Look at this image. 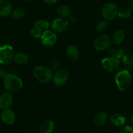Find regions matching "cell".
<instances>
[{"mask_svg":"<svg viewBox=\"0 0 133 133\" xmlns=\"http://www.w3.org/2000/svg\"><path fill=\"white\" fill-rule=\"evenodd\" d=\"M132 75L128 70L118 71L115 75V83L117 88L121 91H125L130 87L132 83Z\"/></svg>","mask_w":133,"mask_h":133,"instance_id":"1","label":"cell"},{"mask_svg":"<svg viewBox=\"0 0 133 133\" xmlns=\"http://www.w3.org/2000/svg\"><path fill=\"white\" fill-rule=\"evenodd\" d=\"M3 85L9 92H15L22 89L23 83L19 77L10 74L3 78Z\"/></svg>","mask_w":133,"mask_h":133,"instance_id":"2","label":"cell"},{"mask_svg":"<svg viewBox=\"0 0 133 133\" xmlns=\"http://www.w3.org/2000/svg\"><path fill=\"white\" fill-rule=\"evenodd\" d=\"M33 76L39 82L41 83H47L52 79L53 72L50 68L43 66H38L34 68Z\"/></svg>","mask_w":133,"mask_h":133,"instance_id":"3","label":"cell"},{"mask_svg":"<svg viewBox=\"0 0 133 133\" xmlns=\"http://www.w3.org/2000/svg\"><path fill=\"white\" fill-rule=\"evenodd\" d=\"M15 53L13 47L9 44L0 46V64L8 65L14 61Z\"/></svg>","mask_w":133,"mask_h":133,"instance_id":"4","label":"cell"},{"mask_svg":"<svg viewBox=\"0 0 133 133\" xmlns=\"http://www.w3.org/2000/svg\"><path fill=\"white\" fill-rule=\"evenodd\" d=\"M121 63L120 59L114 57H106L101 61V65L103 68L111 73L117 71L121 66Z\"/></svg>","mask_w":133,"mask_h":133,"instance_id":"5","label":"cell"},{"mask_svg":"<svg viewBox=\"0 0 133 133\" xmlns=\"http://www.w3.org/2000/svg\"><path fill=\"white\" fill-rule=\"evenodd\" d=\"M112 40L106 35H100L96 38L93 43L94 48L99 51L107 50L111 47Z\"/></svg>","mask_w":133,"mask_h":133,"instance_id":"6","label":"cell"},{"mask_svg":"<svg viewBox=\"0 0 133 133\" xmlns=\"http://www.w3.org/2000/svg\"><path fill=\"white\" fill-rule=\"evenodd\" d=\"M102 15L106 20L110 21L117 17L118 9L113 3H107L102 8Z\"/></svg>","mask_w":133,"mask_h":133,"instance_id":"7","label":"cell"},{"mask_svg":"<svg viewBox=\"0 0 133 133\" xmlns=\"http://www.w3.org/2000/svg\"><path fill=\"white\" fill-rule=\"evenodd\" d=\"M69 77V74L67 70L64 68L59 69L53 74L52 80L55 85L61 87L67 82Z\"/></svg>","mask_w":133,"mask_h":133,"instance_id":"8","label":"cell"},{"mask_svg":"<svg viewBox=\"0 0 133 133\" xmlns=\"http://www.w3.org/2000/svg\"><path fill=\"white\" fill-rule=\"evenodd\" d=\"M40 39L43 45L46 48H52L57 42V36L52 30L48 29L43 32Z\"/></svg>","mask_w":133,"mask_h":133,"instance_id":"9","label":"cell"},{"mask_svg":"<svg viewBox=\"0 0 133 133\" xmlns=\"http://www.w3.org/2000/svg\"><path fill=\"white\" fill-rule=\"evenodd\" d=\"M69 27V22L64 18H57L52 21L50 27L55 32H63Z\"/></svg>","mask_w":133,"mask_h":133,"instance_id":"10","label":"cell"},{"mask_svg":"<svg viewBox=\"0 0 133 133\" xmlns=\"http://www.w3.org/2000/svg\"><path fill=\"white\" fill-rule=\"evenodd\" d=\"M1 119L3 123L7 125H11L14 123L16 119L15 113L11 109H7L3 110L1 113Z\"/></svg>","mask_w":133,"mask_h":133,"instance_id":"11","label":"cell"},{"mask_svg":"<svg viewBox=\"0 0 133 133\" xmlns=\"http://www.w3.org/2000/svg\"><path fill=\"white\" fill-rule=\"evenodd\" d=\"M13 102V97L10 92H3L0 95V109H9Z\"/></svg>","mask_w":133,"mask_h":133,"instance_id":"12","label":"cell"},{"mask_svg":"<svg viewBox=\"0 0 133 133\" xmlns=\"http://www.w3.org/2000/svg\"><path fill=\"white\" fill-rule=\"evenodd\" d=\"M12 12V6L7 0H0V16H9Z\"/></svg>","mask_w":133,"mask_h":133,"instance_id":"13","label":"cell"},{"mask_svg":"<svg viewBox=\"0 0 133 133\" xmlns=\"http://www.w3.org/2000/svg\"><path fill=\"white\" fill-rule=\"evenodd\" d=\"M66 57L71 61H76L80 55L78 49L74 45H68L65 49Z\"/></svg>","mask_w":133,"mask_h":133,"instance_id":"14","label":"cell"},{"mask_svg":"<svg viewBox=\"0 0 133 133\" xmlns=\"http://www.w3.org/2000/svg\"><path fill=\"white\" fill-rule=\"evenodd\" d=\"M110 122L116 127H121L125 125L126 122L125 117L120 113H115L110 117Z\"/></svg>","mask_w":133,"mask_h":133,"instance_id":"15","label":"cell"},{"mask_svg":"<svg viewBox=\"0 0 133 133\" xmlns=\"http://www.w3.org/2000/svg\"><path fill=\"white\" fill-rule=\"evenodd\" d=\"M54 123L52 120L46 119L40 125V133H52L54 130Z\"/></svg>","mask_w":133,"mask_h":133,"instance_id":"16","label":"cell"},{"mask_svg":"<svg viewBox=\"0 0 133 133\" xmlns=\"http://www.w3.org/2000/svg\"><path fill=\"white\" fill-rule=\"evenodd\" d=\"M108 120V115L104 112H100L95 115L94 118V123L96 126L101 127L104 125Z\"/></svg>","mask_w":133,"mask_h":133,"instance_id":"17","label":"cell"},{"mask_svg":"<svg viewBox=\"0 0 133 133\" xmlns=\"http://www.w3.org/2000/svg\"><path fill=\"white\" fill-rule=\"evenodd\" d=\"M125 32L123 29H118L114 32L112 37V42L115 45H119L123 41L125 38Z\"/></svg>","mask_w":133,"mask_h":133,"instance_id":"18","label":"cell"},{"mask_svg":"<svg viewBox=\"0 0 133 133\" xmlns=\"http://www.w3.org/2000/svg\"><path fill=\"white\" fill-rule=\"evenodd\" d=\"M28 61V55L25 53H18L14 56V61L18 65L26 64Z\"/></svg>","mask_w":133,"mask_h":133,"instance_id":"19","label":"cell"},{"mask_svg":"<svg viewBox=\"0 0 133 133\" xmlns=\"http://www.w3.org/2000/svg\"><path fill=\"white\" fill-rule=\"evenodd\" d=\"M72 10L69 6L66 5H62L57 8V14L61 18H66L71 15Z\"/></svg>","mask_w":133,"mask_h":133,"instance_id":"20","label":"cell"},{"mask_svg":"<svg viewBox=\"0 0 133 133\" xmlns=\"http://www.w3.org/2000/svg\"><path fill=\"white\" fill-rule=\"evenodd\" d=\"M34 27L39 29L42 32H44V31L49 29L50 24L48 21L44 20V19H40V20H38L35 22V24H34Z\"/></svg>","mask_w":133,"mask_h":133,"instance_id":"21","label":"cell"},{"mask_svg":"<svg viewBox=\"0 0 133 133\" xmlns=\"http://www.w3.org/2000/svg\"><path fill=\"white\" fill-rule=\"evenodd\" d=\"M132 14V10L128 6H124V7L121 8L119 10H118V13L117 16L120 18L122 19H126L129 18Z\"/></svg>","mask_w":133,"mask_h":133,"instance_id":"22","label":"cell"},{"mask_svg":"<svg viewBox=\"0 0 133 133\" xmlns=\"http://www.w3.org/2000/svg\"><path fill=\"white\" fill-rule=\"evenodd\" d=\"M121 62L127 67H133V54L125 53L122 58Z\"/></svg>","mask_w":133,"mask_h":133,"instance_id":"23","label":"cell"},{"mask_svg":"<svg viewBox=\"0 0 133 133\" xmlns=\"http://www.w3.org/2000/svg\"><path fill=\"white\" fill-rule=\"evenodd\" d=\"M110 54L112 57H116V58L121 59L123 57V56L125 54V51L123 48H113L110 50Z\"/></svg>","mask_w":133,"mask_h":133,"instance_id":"24","label":"cell"},{"mask_svg":"<svg viewBox=\"0 0 133 133\" xmlns=\"http://www.w3.org/2000/svg\"><path fill=\"white\" fill-rule=\"evenodd\" d=\"M11 13L12 17L16 19H21V18H22L25 16L24 10L21 9V8H17V9H14Z\"/></svg>","mask_w":133,"mask_h":133,"instance_id":"25","label":"cell"},{"mask_svg":"<svg viewBox=\"0 0 133 133\" xmlns=\"http://www.w3.org/2000/svg\"><path fill=\"white\" fill-rule=\"evenodd\" d=\"M108 23H107L106 21L102 20L100 21V22H98L96 25V29L98 32H104L105 31H106V29H108Z\"/></svg>","mask_w":133,"mask_h":133,"instance_id":"26","label":"cell"},{"mask_svg":"<svg viewBox=\"0 0 133 133\" xmlns=\"http://www.w3.org/2000/svg\"><path fill=\"white\" fill-rule=\"evenodd\" d=\"M43 32H42L40 30H39V29H37L35 27H33L30 30V34L35 38H39L41 37Z\"/></svg>","mask_w":133,"mask_h":133,"instance_id":"27","label":"cell"},{"mask_svg":"<svg viewBox=\"0 0 133 133\" xmlns=\"http://www.w3.org/2000/svg\"><path fill=\"white\" fill-rule=\"evenodd\" d=\"M119 133H133V127L126 125L123 127Z\"/></svg>","mask_w":133,"mask_h":133,"instance_id":"28","label":"cell"},{"mask_svg":"<svg viewBox=\"0 0 133 133\" xmlns=\"http://www.w3.org/2000/svg\"><path fill=\"white\" fill-rule=\"evenodd\" d=\"M51 68H52V69L51 70H55V71H57V70H59V63L57 61H54V62H52V64H51Z\"/></svg>","mask_w":133,"mask_h":133,"instance_id":"29","label":"cell"},{"mask_svg":"<svg viewBox=\"0 0 133 133\" xmlns=\"http://www.w3.org/2000/svg\"><path fill=\"white\" fill-rule=\"evenodd\" d=\"M7 70L4 67L0 66V77H5L7 75Z\"/></svg>","mask_w":133,"mask_h":133,"instance_id":"30","label":"cell"},{"mask_svg":"<svg viewBox=\"0 0 133 133\" xmlns=\"http://www.w3.org/2000/svg\"><path fill=\"white\" fill-rule=\"evenodd\" d=\"M43 1L46 3L49 4V5H52V4H54L57 1V0H43Z\"/></svg>","mask_w":133,"mask_h":133,"instance_id":"31","label":"cell"},{"mask_svg":"<svg viewBox=\"0 0 133 133\" xmlns=\"http://www.w3.org/2000/svg\"><path fill=\"white\" fill-rule=\"evenodd\" d=\"M69 20H70V22H75L76 18H74V17L73 16H72V15L69 16Z\"/></svg>","mask_w":133,"mask_h":133,"instance_id":"32","label":"cell"},{"mask_svg":"<svg viewBox=\"0 0 133 133\" xmlns=\"http://www.w3.org/2000/svg\"><path fill=\"white\" fill-rule=\"evenodd\" d=\"M130 120H131V123H132V125H133V113L131 115V118H130Z\"/></svg>","mask_w":133,"mask_h":133,"instance_id":"33","label":"cell"},{"mask_svg":"<svg viewBox=\"0 0 133 133\" xmlns=\"http://www.w3.org/2000/svg\"><path fill=\"white\" fill-rule=\"evenodd\" d=\"M132 9H133V0H132Z\"/></svg>","mask_w":133,"mask_h":133,"instance_id":"34","label":"cell"},{"mask_svg":"<svg viewBox=\"0 0 133 133\" xmlns=\"http://www.w3.org/2000/svg\"><path fill=\"white\" fill-rule=\"evenodd\" d=\"M24 1H29V0H24Z\"/></svg>","mask_w":133,"mask_h":133,"instance_id":"35","label":"cell"}]
</instances>
